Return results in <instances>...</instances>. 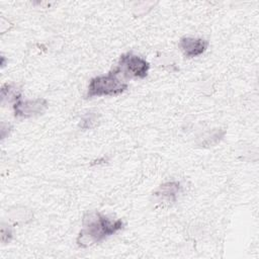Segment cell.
<instances>
[{
  "instance_id": "3957f363",
  "label": "cell",
  "mask_w": 259,
  "mask_h": 259,
  "mask_svg": "<svg viewBox=\"0 0 259 259\" xmlns=\"http://www.w3.org/2000/svg\"><path fill=\"white\" fill-rule=\"evenodd\" d=\"M115 68L125 78L144 79L148 76L150 64L146 59L132 52H127L119 57Z\"/></svg>"
},
{
  "instance_id": "8992f818",
  "label": "cell",
  "mask_w": 259,
  "mask_h": 259,
  "mask_svg": "<svg viewBox=\"0 0 259 259\" xmlns=\"http://www.w3.org/2000/svg\"><path fill=\"white\" fill-rule=\"evenodd\" d=\"M181 191V184L178 181H167L161 184L154 192V196L163 202H175Z\"/></svg>"
},
{
  "instance_id": "52a82bcc",
  "label": "cell",
  "mask_w": 259,
  "mask_h": 259,
  "mask_svg": "<svg viewBox=\"0 0 259 259\" xmlns=\"http://www.w3.org/2000/svg\"><path fill=\"white\" fill-rule=\"evenodd\" d=\"M226 135V131L223 128H213L209 132H207L204 136L203 139L201 138V142L199 143V145L201 147H211L217 145L218 143H220L223 138Z\"/></svg>"
},
{
  "instance_id": "5b68a950",
  "label": "cell",
  "mask_w": 259,
  "mask_h": 259,
  "mask_svg": "<svg viewBox=\"0 0 259 259\" xmlns=\"http://www.w3.org/2000/svg\"><path fill=\"white\" fill-rule=\"evenodd\" d=\"M179 48L183 55L188 58H195L202 55L208 48V40L200 37L184 36L179 40Z\"/></svg>"
},
{
  "instance_id": "6da1fadb",
  "label": "cell",
  "mask_w": 259,
  "mask_h": 259,
  "mask_svg": "<svg viewBox=\"0 0 259 259\" xmlns=\"http://www.w3.org/2000/svg\"><path fill=\"white\" fill-rule=\"evenodd\" d=\"M123 227L121 220H113L99 211H90L84 217L76 243L80 248L90 247L114 235Z\"/></svg>"
},
{
  "instance_id": "7a4b0ae2",
  "label": "cell",
  "mask_w": 259,
  "mask_h": 259,
  "mask_svg": "<svg viewBox=\"0 0 259 259\" xmlns=\"http://www.w3.org/2000/svg\"><path fill=\"white\" fill-rule=\"evenodd\" d=\"M119 72L114 67L107 74L93 77L88 85L86 98L114 96L123 93L128 85L119 78Z\"/></svg>"
},
{
  "instance_id": "ba28073f",
  "label": "cell",
  "mask_w": 259,
  "mask_h": 259,
  "mask_svg": "<svg viewBox=\"0 0 259 259\" xmlns=\"http://www.w3.org/2000/svg\"><path fill=\"white\" fill-rule=\"evenodd\" d=\"M99 118L100 114L97 111H88L81 117L79 127L82 130H91L98 124Z\"/></svg>"
},
{
  "instance_id": "9c48e42d",
  "label": "cell",
  "mask_w": 259,
  "mask_h": 259,
  "mask_svg": "<svg viewBox=\"0 0 259 259\" xmlns=\"http://www.w3.org/2000/svg\"><path fill=\"white\" fill-rule=\"evenodd\" d=\"M12 239V231L8 226L2 225L1 227V240L2 243H9Z\"/></svg>"
},
{
  "instance_id": "277c9868",
  "label": "cell",
  "mask_w": 259,
  "mask_h": 259,
  "mask_svg": "<svg viewBox=\"0 0 259 259\" xmlns=\"http://www.w3.org/2000/svg\"><path fill=\"white\" fill-rule=\"evenodd\" d=\"M12 106L15 117L28 118L42 114L48 108V101L45 98L22 99V97L19 96L13 102Z\"/></svg>"
}]
</instances>
